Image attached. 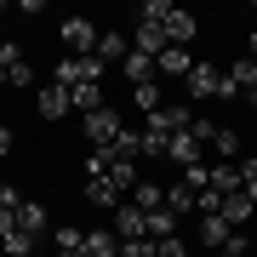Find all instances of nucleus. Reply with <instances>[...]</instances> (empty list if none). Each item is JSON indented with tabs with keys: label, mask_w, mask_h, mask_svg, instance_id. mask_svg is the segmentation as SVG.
Wrapping results in <instances>:
<instances>
[{
	"label": "nucleus",
	"mask_w": 257,
	"mask_h": 257,
	"mask_svg": "<svg viewBox=\"0 0 257 257\" xmlns=\"http://www.w3.org/2000/svg\"><path fill=\"white\" fill-rule=\"evenodd\" d=\"M120 132H126V126H120V109H109V103H103L97 114H86V143H92V149H114Z\"/></svg>",
	"instance_id": "obj_1"
},
{
	"label": "nucleus",
	"mask_w": 257,
	"mask_h": 257,
	"mask_svg": "<svg viewBox=\"0 0 257 257\" xmlns=\"http://www.w3.org/2000/svg\"><path fill=\"white\" fill-rule=\"evenodd\" d=\"M97 35H103V29H97L92 18H63V40H69L74 57H92V52H97Z\"/></svg>",
	"instance_id": "obj_2"
},
{
	"label": "nucleus",
	"mask_w": 257,
	"mask_h": 257,
	"mask_svg": "<svg viewBox=\"0 0 257 257\" xmlns=\"http://www.w3.org/2000/svg\"><path fill=\"white\" fill-rule=\"evenodd\" d=\"M251 86H257V57H240L223 69V97H251Z\"/></svg>",
	"instance_id": "obj_3"
},
{
	"label": "nucleus",
	"mask_w": 257,
	"mask_h": 257,
	"mask_svg": "<svg viewBox=\"0 0 257 257\" xmlns=\"http://www.w3.org/2000/svg\"><path fill=\"white\" fill-rule=\"evenodd\" d=\"M166 160L189 172V166H200V160H206V143L194 138V132H172V143H166Z\"/></svg>",
	"instance_id": "obj_4"
},
{
	"label": "nucleus",
	"mask_w": 257,
	"mask_h": 257,
	"mask_svg": "<svg viewBox=\"0 0 257 257\" xmlns=\"http://www.w3.org/2000/svg\"><path fill=\"white\" fill-rule=\"evenodd\" d=\"M114 234H120V246H126V240H149V217L132 200H120L114 206Z\"/></svg>",
	"instance_id": "obj_5"
},
{
	"label": "nucleus",
	"mask_w": 257,
	"mask_h": 257,
	"mask_svg": "<svg viewBox=\"0 0 257 257\" xmlns=\"http://www.w3.org/2000/svg\"><path fill=\"white\" fill-rule=\"evenodd\" d=\"M183 92L200 103V97H223V69H211V63H194V74L183 80Z\"/></svg>",
	"instance_id": "obj_6"
},
{
	"label": "nucleus",
	"mask_w": 257,
	"mask_h": 257,
	"mask_svg": "<svg viewBox=\"0 0 257 257\" xmlns=\"http://www.w3.org/2000/svg\"><path fill=\"white\" fill-rule=\"evenodd\" d=\"M200 35V18L183 6H172V18H166V46H189V40Z\"/></svg>",
	"instance_id": "obj_7"
},
{
	"label": "nucleus",
	"mask_w": 257,
	"mask_h": 257,
	"mask_svg": "<svg viewBox=\"0 0 257 257\" xmlns=\"http://www.w3.org/2000/svg\"><path fill=\"white\" fill-rule=\"evenodd\" d=\"M217 217L229 223V229H240V223H251V217H257V200H251L246 189H240V194H223V206H217Z\"/></svg>",
	"instance_id": "obj_8"
},
{
	"label": "nucleus",
	"mask_w": 257,
	"mask_h": 257,
	"mask_svg": "<svg viewBox=\"0 0 257 257\" xmlns=\"http://www.w3.org/2000/svg\"><path fill=\"white\" fill-rule=\"evenodd\" d=\"M155 63H160V80H189V74H194V57H189V46H166V52L155 57Z\"/></svg>",
	"instance_id": "obj_9"
},
{
	"label": "nucleus",
	"mask_w": 257,
	"mask_h": 257,
	"mask_svg": "<svg viewBox=\"0 0 257 257\" xmlns=\"http://www.w3.org/2000/svg\"><path fill=\"white\" fill-rule=\"evenodd\" d=\"M138 143H143V155L166 160V143H172V126H166L160 114H149V120H143V132H138Z\"/></svg>",
	"instance_id": "obj_10"
},
{
	"label": "nucleus",
	"mask_w": 257,
	"mask_h": 257,
	"mask_svg": "<svg viewBox=\"0 0 257 257\" xmlns=\"http://www.w3.org/2000/svg\"><path fill=\"white\" fill-rule=\"evenodd\" d=\"M35 103H40V114H46V120H63L69 109H74V97H69V86H40V92H35Z\"/></svg>",
	"instance_id": "obj_11"
},
{
	"label": "nucleus",
	"mask_w": 257,
	"mask_h": 257,
	"mask_svg": "<svg viewBox=\"0 0 257 257\" xmlns=\"http://www.w3.org/2000/svg\"><path fill=\"white\" fill-rule=\"evenodd\" d=\"M86 200H92V206H103V211H114L120 200H126V194L109 183V172H97V177H86Z\"/></svg>",
	"instance_id": "obj_12"
},
{
	"label": "nucleus",
	"mask_w": 257,
	"mask_h": 257,
	"mask_svg": "<svg viewBox=\"0 0 257 257\" xmlns=\"http://www.w3.org/2000/svg\"><path fill=\"white\" fill-rule=\"evenodd\" d=\"M18 229H23L29 240H40V234L52 229V217H46V206H40V200H23V206H18Z\"/></svg>",
	"instance_id": "obj_13"
},
{
	"label": "nucleus",
	"mask_w": 257,
	"mask_h": 257,
	"mask_svg": "<svg viewBox=\"0 0 257 257\" xmlns=\"http://www.w3.org/2000/svg\"><path fill=\"white\" fill-rule=\"evenodd\" d=\"M132 52L160 57V52H166V29H160V23H138V29H132Z\"/></svg>",
	"instance_id": "obj_14"
},
{
	"label": "nucleus",
	"mask_w": 257,
	"mask_h": 257,
	"mask_svg": "<svg viewBox=\"0 0 257 257\" xmlns=\"http://www.w3.org/2000/svg\"><path fill=\"white\" fill-rule=\"evenodd\" d=\"M80 257H120V234H114V229H86Z\"/></svg>",
	"instance_id": "obj_15"
},
{
	"label": "nucleus",
	"mask_w": 257,
	"mask_h": 257,
	"mask_svg": "<svg viewBox=\"0 0 257 257\" xmlns=\"http://www.w3.org/2000/svg\"><path fill=\"white\" fill-rule=\"evenodd\" d=\"M120 74H126L132 86H149V80L160 74V63H155V57H143V52H126V63H120Z\"/></svg>",
	"instance_id": "obj_16"
},
{
	"label": "nucleus",
	"mask_w": 257,
	"mask_h": 257,
	"mask_svg": "<svg viewBox=\"0 0 257 257\" xmlns=\"http://www.w3.org/2000/svg\"><path fill=\"white\" fill-rule=\"evenodd\" d=\"M126 52H132V40L120 35V29H103V35H97V57H103V63H114V57L126 63Z\"/></svg>",
	"instance_id": "obj_17"
},
{
	"label": "nucleus",
	"mask_w": 257,
	"mask_h": 257,
	"mask_svg": "<svg viewBox=\"0 0 257 257\" xmlns=\"http://www.w3.org/2000/svg\"><path fill=\"white\" fill-rule=\"evenodd\" d=\"M229 240H234V229L217 217V211H206L200 217V246H229Z\"/></svg>",
	"instance_id": "obj_18"
},
{
	"label": "nucleus",
	"mask_w": 257,
	"mask_h": 257,
	"mask_svg": "<svg viewBox=\"0 0 257 257\" xmlns=\"http://www.w3.org/2000/svg\"><path fill=\"white\" fill-rule=\"evenodd\" d=\"M126 200H132V206H138L143 217H149V211H160V206H166V189H160V183H138V189L126 194Z\"/></svg>",
	"instance_id": "obj_19"
},
{
	"label": "nucleus",
	"mask_w": 257,
	"mask_h": 257,
	"mask_svg": "<svg viewBox=\"0 0 257 257\" xmlns=\"http://www.w3.org/2000/svg\"><path fill=\"white\" fill-rule=\"evenodd\" d=\"M211 194H240V160L234 166H223V160L211 166Z\"/></svg>",
	"instance_id": "obj_20"
},
{
	"label": "nucleus",
	"mask_w": 257,
	"mask_h": 257,
	"mask_svg": "<svg viewBox=\"0 0 257 257\" xmlns=\"http://www.w3.org/2000/svg\"><path fill=\"white\" fill-rule=\"evenodd\" d=\"M132 103H138L143 114H160V109H166V92H160V80H149V86H132Z\"/></svg>",
	"instance_id": "obj_21"
},
{
	"label": "nucleus",
	"mask_w": 257,
	"mask_h": 257,
	"mask_svg": "<svg viewBox=\"0 0 257 257\" xmlns=\"http://www.w3.org/2000/svg\"><path fill=\"white\" fill-rule=\"evenodd\" d=\"M206 149H217V155H223V166H234V155H240V132H234V126H217Z\"/></svg>",
	"instance_id": "obj_22"
},
{
	"label": "nucleus",
	"mask_w": 257,
	"mask_h": 257,
	"mask_svg": "<svg viewBox=\"0 0 257 257\" xmlns=\"http://www.w3.org/2000/svg\"><path fill=\"white\" fill-rule=\"evenodd\" d=\"M194 206H200V194H194L189 183H172V189H166V211H172V217H177V211H194Z\"/></svg>",
	"instance_id": "obj_23"
},
{
	"label": "nucleus",
	"mask_w": 257,
	"mask_h": 257,
	"mask_svg": "<svg viewBox=\"0 0 257 257\" xmlns=\"http://www.w3.org/2000/svg\"><path fill=\"white\" fill-rule=\"evenodd\" d=\"M69 97H74V109H80V114H97V109H103V86H74Z\"/></svg>",
	"instance_id": "obj_24"
},
{
	"label": "nucleus",
	"mask_w": 257,
	"mask_h": 257,
	"mask_svg": "<svg viewBox=\"0 0 257 257\" xmlns=\"http://www.w3.org/2000/svg\"><path fill=\"white\" fill-rule=\"evenodd\" d=\"M172 234H177V217H172V211H166V206L149 211V240H172Z\"/></svg>",
	"instance_id": "obj_25"
},
{
	"label": "nucleus",
	"mask_w": 257,
	"mask_h": 257,
	"mask_svg": "<svg viewBox=\"0 0 257 257\" xmlns=\"http://www.w3.org/2000/svg\"><path fill=\"white\" fill-rule=\"evenodd\" d=\"M0 251H6V257H29V251H35V240L18 229V234H6V240H0Z\"/></svg>",
	"instance_id": "obj_26"
},
{
	"label": "nucleus",
	"mask_w": 257,
	"mask_h": 257,
	"mask_svg": "<svg viewBox=\"0 0 257 257\" xmlns=\"http://www.w3.org/2000/svg\"><path fill=\"white\" fill-rule=\"evenodd\" d=\"M183 183H189L194 194H206V189H211V166H206V160H200V166H189V172H183Z\"/></svg>",
	"instance_id": "obj_27"
},
{
	"label": "nucleus",
	"mask_w": 257,
	"mask_h": 257,
	"mask_svg": "<svg viewBox=\"0 0 257 257\" xmlns=\"http://www.w3.org/2000/svg\"><path fill=\"white\" fill-rule=\"evenodd\" d=\"M6 86H18V92H29V86H35V69H29V63H18V69H6Z\"/></svg>",
	"instance_id": "obj_28"
},
{
	"label": "nucleus",
	"mask_w": 257,
	"mask_h": 257,
	"mask_svg": "<svg viewBox=\"0 0 257 257\" xmlns=\"http://www.w3.org/2000/svg\"><path fill=\"white\" fill-rule=\"evenodd\" d=\"M86 246V229H57V251H80Z\"/></svg>",
	"instance_id": "obj_29"
},
{
	"label": "nucleus",
	"mask_w": 257,
	"mask_h": 257,
	"mask_svg": "<svg viewBox=\"0 0 257 257\" xmlns=\"http://www.w3.org/2000/svg\"><path fill=\"white\" fill-rule=\"evenodd\" d=\"M120 257H160V251H155V240H126Z\"/></svg>",
	"instance_id": "obj_30"
},
{
	"label": "nucleus",
	"mask_w": 257,
	"mask_h": 257,
	"mask_svg": "<svg viewBox=\"0 0 257 257\" xmlns=\"http://www.w3.org/2000/svg\"><path fill=\"white\" fill-rule=\"evenodd\" d=\"M23 63V46H18V40H6V46H0V69H18Z\"/></svg>",
	"instance_id": "obj_31"
},
{
	"label": "nucleus",
	"mask_w": 257,
	"mask_h": 257,
	"mask_svg": "<svg viewBox=\"0 0 257 257\" xmlns=\"http://www.w3.org/2000/svg\"><path fill=\"white\" fill-rule=\"evenodd\" d=\"M155 251H160V257H189V246H183L177 234H172V240H155Z\"/></svg>",
	"instance_id": "obj_32"
},
{
	"label": "nucleus",
	"mask_w": 257,
	"mask_h": 257,
	"mask_svg": "<svg viewBox=\"0 0 257 257\" xmlns=\"http://www.w3.org/2000/svg\"><path fill=\"white\" fill-rule=\"evenodd\" d=\"M18 206H23V194L12 189V183H0V211H18Z\"/></svg>",
	"instance_id": "obj_33"
},
{
	"label": "nucleus",
	"mask_w": 257,
	"mask_h": 257,
	"mask_svg": "<svg viewBox=\"0 0 257 257\" xmlns=\"http://www.w3.org/2000/svg\"><path fill=\"white\" fill-rule=\"evenodd\" d=\"M6 234H18V211H0V240Z\"/></svg>",
	"instance_id": "obj_34"
},
{
	"label": "nucleus",
	"mask_w": 257,
	"mask_h": 257,
	"mask_svg": "<svg viewBox=\"0 0 257 257\" xmlns=\"http://www.w3.org/2000/svg\"><path fill=\"white\" fill-rule=\"evenodd\" d=\"M217 257H246V240H240V234H234V240H229V246H223Z\"/></svg>",
	"instance_id": "obj_35"
},
{
	"label": "nucleus",
	"mask_w": 257,
	"mask_h": 257,
	"mask_svg": "<svg viewBox=\"0 0 257 257\" xmlns=\"http://www.w3.org/2000/svg\"><path fill=\"white\" fill-rule=\"evenodd\" d=\"M6 155H12V132L0 126V160H6Z\"/></svg>",
	"instance_id": "obj_36"
},
{
	"label": "nucleus",
	"mask_w": 257,
	"mask_h": 257,
	"mask_svg": "<svg viewBox=\"0 0 257 257\" xmlns=\"http://www.w3.org/2000/svg\"><path fill=\"white\" fill-rule=\"evenodd\" d=\"M251 57H257V29H251Z\"/></svg>",
	"instance_id": "obj_37"
},
{
	"label": "nucleus",
	"mask_w": 257,
	"mask_h": 257,
	"mask_svg": "<svg viewBox=\"0 0 257 257\" xmlns=\"http://www.w3.org/2000/svg\"><path fill=\"white\" fill-rule=\"evenodd\" d=\"M57 257H80V251H57Z\"/></svg>",
	"instance_id": "obj_38"
},
{
	"label": "nucleus",
	"mask_w": 257,
	"mask_h": 257,
	"mask_svg": "<svg viewBox=\"0 0 257 257\" xmlns=\"http://www.w3.org/2000/svg\"><path fill=\"white\" fill-rule=\"evenodd\" d=\"M251 109H257V86H251Z\"/></svg>",
	"instance_id": "obj_39"
},
{
	"label": "nucleus",
	"mask_w": 257,
	"mask_h": 257,
	"mask_svg": "<svg viewBox=\"0 0 257 257\" xmlns=\"http://www.w3.org/2000/svg\"><path fill=\"white\" fill-rule=\"evenodd\" d=\"M0 86H6V69H0Z\"/></svg>",
	"instance_id": "obj_40"
},
{
	"label": "nucleus",
	"mask_w": 257,
	"mask_h": 257,
	"mask_svg": "<svg viewBox=\"0 0 257 257\" xmlns=\"http://www.w3.org/2000/svg\"><path fill=\"white\" fill-rule=\"evenodd\" d=\"M211 257H217V251H211Z\"/></svg>",
	"instance_id": "obj_41"
}]
</instances>
